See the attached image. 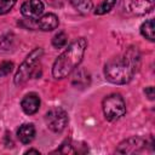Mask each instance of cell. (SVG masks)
<instances>
[{"label": "cell", "instance_id": "6da1fadb", "mask_svg": "<svg viewBox=\"0 0 155 155\" xmlns=\"http://www.w3.org/2000/svg\"><path fill=\"white\" fill-rule=\"evenodd\" d=\"M139 65V56L137 51L130 50L125 56L111 58L104 67L105 79L116 85H124L132 80L137 67Z\"/></svg>", "mask_w": 155, "mask_h": 155}, {"label": "cell", "instance_id": "7a4b0ae2", "mask_svg": "<svg viewBox=\"0 0 155 155\" xmlns=\"http://www.w3.org/2000/svg\"><path fill=\"white\" fill-rule=\"evenodd\" d=\"M87 41L85 38H79L73 41L64 52H62L54 61L52 67V75L56 79H63L68 76L82 61Z\"/></svg>", "mask_w": 155, "mask_h": 155}, {"label": "cell", "instance_id": "3957f363", "mask_svg": "<svg viewBox=\"0 0 155 155\" xmlns=\"http://www.w3.org/2000/svg\"><path fill=\"white\" fill-rule=\"evenodd\" d=\"M42 48L38 47L34 51H31L25 61L19 65L16 75H15V84L16 85H22L24 84L28 79L30 78H39L40 76V70L38 71V61L42 56Z\"/></svg>", "mask_w": 155, "mask_h": 155}, {"label": "cell", "instance_id": "277c9868", "mask_svg": "<svg viewBox=\"0 0 155 155\" xmlns=\"http://www.w3.org/2000/svg\"><path fill=\"white\" fill-rule=\"evenodd\" d=\"M103 113L108 121H116L126 113V104L119 93L109 94L103 101Z\"/></svg>", "mask_w": 155, "mask_h": 155}, {"label": "cell", "instance_id": "5b68a950", "mask_svg": "<svg viewBox=\"0 0 155 155\" xmlns=\"http://www.w3.org/2000/svg\"><path fill=\"white\" fill-rule=\"evenodd\" d=\"M154 8V0H122L121 11L128 16H142Z\"/></svg>", "mask_w": 155, "mask_h": 155}, {"label": "cell", "instance_id": "8992f818", "mask_svg": "<svg viewBox=\"0 0 155 155\" xmlns=\"http://www.w3.org/2000/svg\"><path fill=\"white\" fill-rule=\"evenodd\" d=\"M45 120L51 131L61 132L65 128V126L68 124V114L64 109H62L59 107H54L46 113Z\"/></svg>", "mask_w": 155, "mask_h": 155}, {"label": "cell", "instance_id": "52a82bcc", "mask_svg": "<svg viewBox=\"0 0 155 155\" xmlns=\"http://www.w3.org/2000/svg\"><path fill=\"white\" fill-rule=\"evenodd\" d=\"M44 12V4L41 0H27L21 6V13L29 19H38Z\"/></svg>", "mask_w": 155, "mask_h": 155}, {"label": "cell", "instance_id": "ba28073f", "mask_svg": "<svg viewBox=\"0 0 155 155\" xmlns=\"http://www.w3.org/2000/svg\"><path fill=\"white\" fill-rule=\"evenodd\" d=\"M145 147V140L140 137H131L121 142L116 148V153L121 154H133L140 151Z\"/></svg>", "mask_w": 155, "mask_h": 155}, {"label": "cell", "instance_id": "9c48e42d", "mask_svg": "<svg viewBox=\"0 0 155 155\" xmlns=\"http://www.w3.org/2000/svg\"><path fill=\"white\" fill-rule=\"evenodd\" d=\"M58 24H59V21L54 13H46V15L39 17L38 22H36L38 28L44 31H51V30L56 29L58 27Z\"/></svg>", "mask_w": 155, "mask_h": 155}, {"label": "cell", "instance_id": "30bf717a", "mask_svg": "<svg viewBox=\"0 0 155 155\" xmlns=\"http://www.w3.org/2000/svg\"><path fill=\"white\" fill-rule=\"evenodd\" d=\"M21 105H22V109L25 114H28V115L35 114L40 107V98L35 93H29L22 99Z\"/></svg>", "mask_w": 155, "mask_h": 155}, {"label": "cell", "instance_id": "8fae6325", "mask_svg": "<svg viewBox=\"0 0 155 155\" xmlns=\"http://www.w3.org/2000/svg\"><path fill=\"white\" fill-rule=\"evenodd\" d=\"M17 137L23 144H29L35 137V127L33 124H24L17 130Z\"/></svg>", "mask_w": 155, "mask_h": 155}, {"label": "cell", "instance_id": "7c38bea8", "mask_svg": "<svg viewBox=\"0 0 155 155\" xmlns=\"http://www.w3.org/2000/svg\"><path fill=\"white\" fill-rule=\"evenodd\" d=\"M68 1L78 12L82 15H87L93 7V4L91 0H68Z\"/></svg>", "mask_w": 155, "mask_h": 155}, {"label": "cell", "instance_id": "4fadbf2b", "mask_svg": "<svg viewBox=\"0 0 155 155\" xmlns=\"http://www.w3.org/2000/svg\"><path fill=\"white\" fill-rule=\"evenodd\" d=\"M73 84L75 86H80V87H85L86 85L90 84V74L84 70V69H80L79 71L75 73L74 78H73Z\"/></svg>", "mask_w": 155, "mask_h": 155}, {"label": "cell", "instance_id": "5bb4252c", "mask_svg": "<svg viewBox=\"0 0 155 155\" xmlns=\"http://www.w3.org/2000/svg\"><path fill=\"white\" fill-rule=\"evenodd\" d=\"M140 33L142 35L148 39L149 41H154V19H148L140 25Z\"/></svg>", "mask_w": 155, "mask_h": 155}, {"label": "cell", "instance_id": "9a60e30c", "mask_svg": "<svg viewBox=\"0 0 155 155\" xmlns=\"http://www.w3.org/2000/svg\"><path fill=\"white\" fill-rule=\"evenodd\" d=\"M67 41H68V36L64 31H59L58 34H56L52 39V45L56 47V48H62L67 45Z\"/></svg>", "mask_w": 155, "mask_h": 155}, {"label": "cell", "instance_id": "2e32d148", "mask_svg": "<svg viewBox=\"0 0 155 155\" xmlns=\"http://www.w3.org/2000/svg\"><path fill=\"white\" fill-rule=\"evenodd\" d=\"M115 4H116V0H103V2L96 8L94 13L96 15H104V13L109 12L114 7Z\"/></svg>", "mask_w": 155, "mask_h": 155}, {"label": "cell", "instance_id": "e0dca14e", "mask_svg": "<svg viewBox=\"0 0 155 155\" xmlns=\"http://www.w3.org/2000/svg\"><path fill=\"white\" fill-rule=\"evenodd\" d=\"M17 0H0V15L7 13L15 5Z\"/></svg>", "mask_w": 155, "mask_h": 155}, {"label": "cell", "instance_id": "ac0fdd59", "mask_svg": "<svg viewBox=\"0 0 155 155\" xmlns=\"http://www.w3.org/2000/svg\"><path fill=\"white\" fill-rule=\"evenodd\" d=\"M12 69H13V63L12 62H8V61L2 62L0 64V78L10 74L12 71Z\"/></svg>", "mask_w": 155, "mask_h": 155}, {"label": "cell", "instance_id": "d6986e66", "mask_svg": "<svg viewBox=\"0 0 155 155\" xmlns=\"http://www.w3.org/2000/svg\"><path fill=\"white\" fill-rule=\"evenodd\" d=\"M144 92H145V94L148 96V98H149L150 101H153V99H154V96H155V94H154V87L149 86V87H147V88H145V91H144Z\"/></svg>", "mask_w": 155, "mask_h": 155}, {"label": "cell", "instance_id": "ffe728a7", "mask_svg": "<svg viewBox=\"0 0 155 155\" xmlns=\"http://www.w3.org/2000/svg\"><path fill=\"white\" fill-rule=\"evenodd\" d=\"M25 154H40L39 150H35V149H29L25 151Z\"/></svg>", "mask_w": 155, "mask_h": 155}]
</instances>
